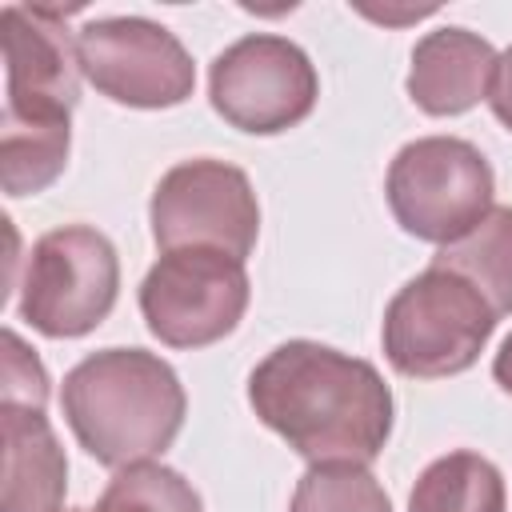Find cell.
<instances>
[{
    "mask_svg": "<svg viewBox=\"0 0 512 512\" xmlns=\"http://www.w3.org/2000/svg\"><path fill=\"white\" fill-rule=\"evenodd\" d=\"M432 264L464 276L504 320L512 312V204L492 208L468 236L444 244Z\"/></svg>",
    "mask_w": 512,
    "mask_h": 512,
    "instance_id": "cell-15",
    "label": "cell"
},
{
    "mask_svg": "<svg viewBox=\"0 0 512 512\" xmlns=\"http://www.w3.org/2000/svg\"><path fill=\"white\" fill-rule=\"evenodd\" d=\"M0 428H4L0 512H60L68 492V456L44 408L0 400Z\"/></svg>",
    "mask_w": 512,
    "mask_h": 512,
    "instance_id": "cell-12",
    "label": "cell"
},
{
    "mask_svg": "<svg viewBox=\"0 0 512 512\" xmlns=\"http://www.w3.org/2000/svg\"><path fill=\"white\" fill-rule=\"evenodd\" d=\"M488 108L512 132V48H504L496 56V72H492V88H488Z\"/></svg>",
    "mask_w": 512,
    "mask_h": 512,
    "instance_id": "cell-19",
    "label": "cell"
},
{
    "mask_svg": "<svg viewBox=\"0 0 512 512\" xmlns=\"http://www.w3.org/2000/svg\"><path fill=\"white\" fill-rule=\"evenodd\" d=\"M92 512H204L200 492L168 464H128L116 468Z\"/></svg>",
    "mask_w": 512,
    "mask_h": 512,
    "instance_id": "cell-16",
    "label": "cell"
},
{
    "mask_svg": "<svg viewBox=\"0 0 512 512\" xmlns=\"http://www.w3.org/2000/svg\"><path fill=\"white\" fill-rule=\"evenodd\" d=\"M288 512H392V500L364 464H312L296 480Z\"/></svg>",
    "mask_w": 512,
    "mask_h": 512,
    "instance_id": "cell-17",
    "label": "cell"
},
{
    "mask_svg": "<svg viewBox=\"0 0 512 512\" xmlns=\"http://www.w3.org/2000/svg\"><path fill=\"white\" fill-rule=\"evenodd\" d=\"M68 512H92V508H68Z\"/></svg>",
    "mask_w": 512,
    "mask_h": 512,
    "instance_id": "cell-21",
    "label": "cell"
},
{
    "mask_svg": "<svg viewBox=\"0 0 512 512\" xmlns=\"http://www.w3.org/2000/svg\"><path fill=\"white\" fill-rule=\"evenodd\" d=\"M492 380L512 396V332L500 340V348H496V356H492Z\"/></svg>",
    "mask_w": 512,
    "mask_h": 512,
    "instance_id": "cell-20",
    "label": "cell"
},
{
    "mask_svg": "<svg viewBox=\"0 0 512 512\" xmlns=\"http://www.w3.org/2000/svg\"><path fill=\"white\" fill-rule=\"evenodd\" d=\"M60 408L76 444L96 464L128 468L172 448L188 396L164 356L148 348H100L64 376Z\"/></svg>",
    "mask_w": 512,
    "mask_h": 512,
    "instance_id": "cell-2",
    "label": "cell"
},
{
    "mask_svg": "<svg viewBox=\"0 0 512 512\" xmlns=\"http://www.w3.org/2000/svg\"><path fill=\"white\" fill-rule=\"evenodd\" d=\"M152 240L172 248H216L244 260L260 236V204L244 168L212 156L172 164L148 200Z\"/></svg>",
    "mask_w": 512,
    "mask_h": 512,
    "instance_id": "cell-7",
    "label": "cell"
},
{
    "mask_svg": "<svg viewBox=\"0 0 512 512\" xmlns=\"http://www.w3.org/2000/svg\"><path fill=\"white\" fill-rule=\"evenodd\" d=\"M248 296L244 260L216 248H172L140 284V316L168 348H208L236 332Z\"/></svg>",
    "mask_w": 512,
    "mask_h": 512,
    "instance_id": "cell-6",
    "label": "cell"
},
{
    "mask_svg": "<svg viewBox=\"0 0 512 512\" xmlns=\"http://www.w3.org/2000/svg\"><path fill=\"white\" fill-rule=\"evenodd\" d=\"M500 316L456 272L428 264L384 308V356L400 376L444 380L468 372Z\"/></svg>",
    "mask_w": 512,
    "mask_h": 512,
    "instance_id": "cell-3",
    "label": "cell"
},
{
    "mask_svg": "<svg viewBox=\"0 0 512 512\" xmlns=\"http://www.w3.org/2000/svg\"><path fill=\"white\" fill-rule=\"evenodd\" d=\"M72 116L68 112H16L4 108L0 124V184L4 196L44 192L68 164Z\"/></svg>",
    "mask_w": 512,
    "mask_h": 512,
    "instance_id": "cell-13",
    "label": "cell"
},
{
    "mask_svg": "<svg viewBox=\"0 0 512 512\" xmlns=\"http://www.w3.org/2000/svg\"><path fill=\"white\" fill-rule=\"evenodd\" d=\"M0 400L32 404V408L48 404V372H44L40 356L12 328H4V388H0Z\"/></svg>",
    "mask_w": 512,
    "mask_h": 512,
    "instance_id": "cell-18",
    "label": "cell"
},
{
    "mask_svg": "<svg viewBox=\"0 0 512 512\" xmlns=\"http://www.w3.org/2000/svg\"><path fill=\"white\" fill-rule=\"evenodd\" d=\"M84 80L124 108H176L196 88L188 48L156 20L100 16L76 32Z\"/></svg>",
    "mask_w": 512,
    "mask_h": 512,
    "instance_id": "cell-9",
    "label": "cell"
},
{
    "mask_svg": "<svg viewBox=\"0 0 512 512\" xmlns=\"http://www.w3.org/2000/svg\"><path fill=\"white\" fill-rule=\"evenodd\" d=\"M496 48L472 28H436L416 40L408 68V96L428 116H460L488 100Z\"/></svg>",
    "mask_w": 512,
    "mask_h": 512,
    "instance_id": "cell-11",
    "label": "cell"
},
{
    "mask_svg": "<svg viewBox=\"0 0 512 512\" xmlns=\"http://www.w3.org/2000/svg\"><path fill=\"white\" fill-rule=\"evenodd\" d=\"M116 296V244L92 224H64L32 244L24 260L16 312L48 340H76L108 320Z\"/></svg>",
    "mask_w": 512,
    "mask_h": 512,
    "instance_id": "cell-5",
    "label": "cell"
},
{
    "mask_svg": "<svg viewBox=\"0 0 512 512\" xmlns=\"http://www.w3.org/2000/svg\"><path fill=\"white\" fill-rule=\"evenodd\" d=\"M248 404L308 464H372L392 436V388L372 360L320 340L276 344L248 376Z\"/></svg>",
    "mask_w": 512,
    "mask_h": 512,
    "instance_id": "cell-1",
    "label": "cell"
},
{
    "mask_svg": "<svg viewBox=\"0 0 512 512\" xmlns=\"http://www.w3.org/2000/svg\"><path fill=\"white\" fill-rule=\"evenodd\" d=\"M4 108L68 112L80 100V56L68 36V8H4Z\"/></svg>",
    "mask_w": 512,
    "mask_h": 512,
    "instance_id": "cell-10",
    "label": "cell"
},
{
    "mask_svg": "<svg viewBox=\"0 0 512 512\" xmlns=\"http://www.w3.org/2000/svg\"><path fill=\"white\" fill-rule=\"evenodd\" d=\"M320 76L300 44L252 32L228 44L208 68V100L216 116L252 136H276L312 116Z\"/></svg>",
    "mask_w": 512,
    "mask_h": 512,
    "instance_id": "cell-8",
    "label": "cell"
},
{
    "mask_svg": "<svg viewBox=\"0 0 512 512\" xmlns=\"http://www.w3.org/2000/svg\"><path fill=\"white\" fill-rule=\"evenodd\" d=\"M504 508H508V492L500 468L472 448L436 456L408 492V512H504Z\"/></svg>",
    "mask_w": 512,
    "mask_h": 512,
    "instance_id": "cell-14",
    "label": "cell"
},
{
    "mask_svg": "<svg viewBox=\"0 0 512 512\" xmlns=\"http://www.w3.org/2000/svg\"><path fill=\"white\" fill-rule=\"evenodd\" d=\"M496 176L488 156L460 136L408 140L384 176L396 224L428 244H456L492 212Z\"/></svg>",
    "mask_w": 512,
    "mask_h": 512,
    "instance_id": "cell-4",
    "label": "cell"
}]
</instances>
